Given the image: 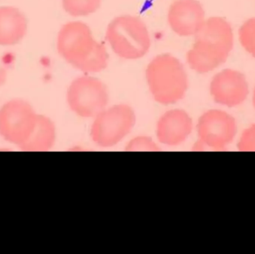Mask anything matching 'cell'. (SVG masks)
Returning <instances> with one entry per match:
<instances>
[{
  "instance_id": "9a60e30c",
  "label": "cell",
  "mask_w": 255,
  "mask_h": 254,
  "mask_svg": "<svg viewBox=\"0 0 255 254\" xmlns=\"http://www.w3.org/2000/svg\"><path fill=\"white\" fill-rule=\"evenodd\" d=\"M239 35L244 49L255 58V18L244 22L240 29Z\"/></svg>"
},
{
  "instance_id": "277c9868",
  "label": "cell",
  "mask_w": 255,
  "mask_h": 254,
  "mask_svg": "<svg viewBox=\"0 0 255 254\" xmlns=\"http://www.w3.org/2000/svg\"><path fill=\"white\" fill-rule=\"evenodd\" d=\"M106 37L114 52L124 59L142 58L151 46L146 25L137 16L130 15L114 19L108 26Z\"/></svg>"
},
{
  "instance_id": "5b68a950",
  "label": "cell",
  "mask_w": 255,
  "mask_h": 254,
  "mask_svg": "<svg viewBox=\"0 0 255 254\" xmlns=\"http://www.w3.org/2000/svg\"><path fill=\"white\" fill-rule=\"evenodd\" d=\"M136 116L128 104L112 106L99 113L91 128V137L102 148L114 147L119 144L134 127Z\"/></svg>"
},
{
  "instance_id": "7a4b0ae2",
  "label": "cell",
  "mask_w": 255,
  "mask_h": 254,
  "mask_svg": "<svg viewBox=\"0 0 255 254\" xmlns=\"http://www.w3.org/2000/svg\"><path fill=\"white\" fill-rule=\"evenodd\" d=\"M234 35L229 22L213 16L195 34V43L187 54L189 66L199 73H207L226 62L233 49Z\"/></svg>"
},
{
  "instance_id": "3957f363",
  "label": "cell",
  "mask_w": 255,
  "mask_h": 254,
  "mask_svg": "<svg viewBox=\"0 0 255 254\" xmlns=\"http://www.w3.org/2000/svg\"><path fill=\"white\" fill-rule=\"evenodd\" d=\"M145 77L150 92L159 104H175L185 96L188 89V76L184 65L171 54L153 58L147 66Z\"/></svg>"
},
{
  "instance_id": "d6986e66",
  "label": "cell",
  "mask_w": 255,
  "mask_h": 254,
  "mask_svg": "<svg viewBox=\"0 0 255 254\" xmlns=\"http://www.w3.org/2000/svg\"><path fill=\"white\" fill-rule=\"evenodd\" d=\"M253 104H254V107L255 108V87L254 89V93H253Z\"/></svg>"
},
{
  "instance_id": "5bb4252c",
  "label": "cell",
  "mask_w": 255,
  "mask_h": 254,
  "mask_svg": "<svg viewBox=\"0 0 255 254\" xmlns=\"http://www.w3.org/2000/svg\"><path fill=\"white\" fill-rule=\"evenodd\" d=\"M102 0H62L64 10L73 16H85L95 13Z\"/></svg>"
},
{
  "instance_id": "8992f818",
  "label": "cell",
  "mask_w": 255,
  "mask_h": 254,
  "mask_svg": "<svg viewBox=\"0 0 255 254\" xmlns=\"http://www.w3.org/2000/svg\"><path fill=\"white\" fill-rule=\"evenodd\" d=\"M72 111L83 118H95L107 107L109 95L106 85L97 78L81 76L73 81L67 94Z\"/></svg>"
},
{
  "instance_id": "2e32d148",
  "label": "cell",
  "mask_w": 255,
  "mask_h": 254,
  "mask_svg": "<svg viewBox=\"0 0 255 254\" xmlns=\"http://www.w3.org/2000/svg\"><path fill=\"white\" fill-rule=\"evenodd\" d=\"M130 152H154L158 151L159 147L152 139L145 136H139L132 139L126 148Z\"/></svg>"
},
{
  "instance_id": "7c38bea8",
  "label": "cell",
  "mask_w": 255,
  "mask_h": 254,
  "mask_svg": "<svg viewBox=\"0 0 255 254\" xmlns=\"http://www.w3.org/2000/svg\"><path fill=\"white\" fill-rule=\"evenodd\" d=\"M26 30V19L18 9L0 7V45L16 44L24 37Z\"/></svg>"
},
{
  "instance_id": "e0dca14e",
  "label": "cell",
  "mask_w": 255,
  "mask_h": 254,
  "mask_svg": "<svg viewBox=\"0 0 255 254\" xmlns=\"http://www.w3.org/2000/svg\"><path fill=\"white\" fill-rule=\"evenodd\" d=\"M238 148L241 152H255V124L243 132Z\"/></svg>"
},
{
  "instance_id": "ba28073f",
  "label": "cell",
  "mask_w": 255,
  "mask_h": 254,
  "mask_svg": "<svg viewBox=\"0 0 255 254\" xmlns=\"http://www.w3.org/2000/svg\"><path fill=\"white\" fill-rule=\"evenodd\" d=\"M37 116L25 101H8L0 109V135L20 148L34 131Z\"/></svg>"
},
{
  "instance_id": "30bf717a",
  "label": "cell",
  "mask_w": 255,
  "mask_h": 254,
  "mask_svg": "<svg viewBox=\"0 0 255 254\" xmlns=\"http://www.w3.org/2000/svg\"><path fill=\"white\" fill-rule=\"evenodd\" d=\"M167 19L169 26L178 35H195L205 22V10L197 0H175L169 7Z\"/></svg>"
},
{
  "instance_id": "6da1fadb",
  "label": "cell",
  "mask_w": 255,
  "mask_h": 254,
  "mask_svg": "<svg viewBox=\"0 0 255 254\" xmlns=\"http://www.w3.org/2000/svg\"><path fill=\"white\" fill-rule=\"evenodd\" d=\"M57 49L67 63L85 73H99L109 64L106 46L94 39L90 27L82 22L63 25L58 33Z\"/></svg>"
},
{
  "instance_id": "8fae6325",
  "label": "cell",
  "mask_w": 255,
  "mask_h": 254,
  "mask_svg": "<svg viewBox=\"0 0 255 254\" xmlns=\"http://www.w3.org/2000/svg\"><path fill=\"white\" fill-rule=\"evenodd\" d=\"M193 128V120L185 110L173 109L163 113L157 121L156 136L161 144L178 146L187 140Z\"/></svg>"
},
{
  "instance_id": "ac0fdd59",
  "label": "cell",
  "mask_w": 255,
  "mask_h": 254,
  "mask_svg": "<svg viewBox=\"0 0 255 254\" xmlns=\"http://www.w3.org/2000/svg\"><path fill=\"white\" fill-rule=\"evenodd\" d=\"M6 79V70L4 64L0 60V86L4 84Z\"/></svg>"
},
{
  "instance_id": "52a82bcc",
  "label": "cell",
  "mask_w": 255,
  "mask_h": 254,
  "mask_svg": "<svg viewBox=\"0 0 255 254\" xmlns=\"http://www.w3.org/2000/svg\"><path fill=\"white\" fill-rule=\"evenodd\" d=\"M236 120L226 112L210 110L198 121L199 141L196 149L223 151L233 142L237 134Z\"/></svg>"
},
{
  "instance_id": "4fadbf2b",
  "label": "cell",
  "mask_w": 255,
  "mask_h": 254,
  "mask_svg": "<svg viewBox=\"0 0 255 254\" xmlns=\"http://www.w3.org/2000/svg\"><path fill=\"white\" fill-rule=\"evenodd\" d=\"M55 137V127L52 120L38 115L34 131L19 149L25 152H46L54 146Z\"/></svg>"
},
{
  "instance_id": "9c48e42d",
  "label": "cell",
  "mask_w": 255,
  "mask_h": 254,
  "mask_svg": "<svg viewBox=\"0 0 255 254\" xmlns=\"http://www.w3.org/2000/svg\"><path fill=\"white\" fill-rule=\"evenodd\" d=\"M210 91L216 102L229 107L242 104L249 95L245 76L236 70H223L213 78Z\"/></svg>"
}]
</instances>
